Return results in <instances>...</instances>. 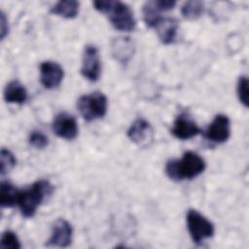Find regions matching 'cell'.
Masks as SVG:
<instances>
[{
  "label": "cell",
  "mask_w": 249,
  "mask_h": 249,
  "mask_svg": "<svg viewBox=\"0 0 249 249\" xmlns=\"http://www.w3.org/2000/svg\"><path fill=\"white\" fill-rule=\"evenodd\" d=\"M94 8L106 14L111 24L120 31H131L135 28L136 21L131 9L121 1L98 0L93 2Z\"/></svg>",
  "instance_id": "obj_3"
},
{
  "label": "cell",
  "mask_w": 249,
  "mask_h": 249,
  "mask_svg": "<svg viewBox=\"0 0 249 249\" xmlns=\"http://www.w3.org/2000/svg\"><path fill=\"white\" fill-rule=\"evenodd\" d=\"M200 132L201 130L197 124L185 114H181L176 117L171 128L173 136L181 140H188Z\"/></svg>",
  "instance_id": "obj_12"
},
{
  "label": "cell",
  "mask_w": 249,
  "mask_h": 249,
  "mask_svg": "<svg viewBox=\"0 0 249 249\" xmlns=\"http://www.w3.org/2000/svg\"><path fill=\"white\" fill-rule=\"evenodd\" d=\"M4 99L8 103L22 104L27 99V90L18 81H11L4 89Z\"/></svg>",
  "instance_id": "obj_14"
},
{
  "label": "cell",
  "mask_w": 249,
  "mask_h": 249,
  "mask_svg": "<svg viewBox=\"0 0 249 249\" xmlns=\"http://www.w3.org/2000/svg\"><path fill=\"white\" fill-rule=\"evenodd\" d=\"M203 12V3L197 0L187 1L182 5L181 14L187 19H196Z\"/></svg>",
  "instance_id": "obj_18"
},
{
  "label": "cell",
  "mask_w": 249,
  "mask_h": 249,
  "mask_svg": "<svg viewBox=\"0 0 249 249\" xmlns=\"http://www.w3.org/2000/svg\"><path fill=\"white\" fill-rule=\"evenodd\" d=\"M133 44L129 38H118L112 44L113 55L121 62H126L133 53Z\"/></svg>",
  "instance_id": "obj_15"
},
{
  "label": "cell",
  "mask_w": 249,
  "mask_h": 249,
  "mask_svg": "<svg viewBox=\"0 0 249 249\" xmlns=\"http://www.w3.org/2000/svg\"><path fill=\"white\" fill-rule=\"evenodd\" d=\"M79 12V3L75 0H61L51 8V13L65 18H73Z\"/></svg>",
  "instance_id": "obj_17"
},
{
  "label": "cell",
  "mask_w": 249,
  "mask_h": 249,
  "mask_svg": "<svg viewBox=\"0 0 249 249\" xmlns=\"http://www.w3.org/2000/svg\"><path fill=\"white\" fill-rule=\"evenodd\" d=\"M53 193V186L48 180H38L30 187L24 190H19L17 205L19 207L20 212L24 217H33L37 208L44 200L51 196Z\"/></svg>",
  "instance_id": "obj_2"
},
{
  "label": "cell",
  "mask_w": 249,
  "mask_h": 249,
  "mask_svg": "<svg viewBox=\"0 0 249 249\" xmlns=\"http://www.w3.org/2000/svg\"><path fill=\"white\" fill-rule=\"evenodd\" d=\"M16 162H17V160H16L14 154L5 148H2L1 153H0L1 175H4V174L8 173L9 171H11L15 167Z\"/></svg>",
  "instance_id": "obj_19"
},
{
  "label": "cell",
  "mask_w": 249,
  "mask_h": 249,
  "mask_svg": "<svg viewBox=\"0 0 249 249\" xmlns=\"http://www.w3.org/2000/svg\"><path fill=\"white\" fill-rule=\"evenodd\" d=\"M21 247L17 234L11 231H7L2 234L0 240V248L3 249H19Z\"/></svg>",
  "instance_id": "obj_20"
},
{
  "label": "cell",
  "mask_w": 249,
  "mask_h": 249,
  "mask_svg": "<svg viewBox=\"0 0 249 249\" xmlns=\"http://www.w3.org/2000/svg\"><path fill=\"white\" fill-rule=\"evenodd\" d=\"M236 90L239 101L245 107H248V78L246 76L239 77Z\"/></svg>",
  "instance_id": "obj_21"
},
{
  "label": "cell",
  "mask_w": 249,
  "mask_h": 249,
  "mask_svg": "<svg viewBox=\"0 0 249 249\" xmlns=\"http://www.w3.org/2000/svg\"><path fill=\"white\" fill-rule=\"evenodd\" d=\"M128 138L139 146H147L153 141V128L144 119H136L127 130Z\"/></svg>",
  "instance_id": "obj_10"
},
{
  "label": "cell",
  "mask_w": 249,
  "mask_h": 249,
  "mask_svg": "<svg viewBox=\"0 0 249 249\" xmlns=\"http://www.w3.org/2000/svg\"><path fill=\"white\" fill-rule=\"evenodd\" d=\"M204 160L196 153L188 151L179 160H170L165 164V173L171 180L181 181L193 179L205 169Z\"/></svg>",
  "instance_id": "obj_1"
},
{
  "label": "cell",
  "mask_w": 249,
  "mask_h": 249,
  "mask_svg": "<svg viewBox=\"0 0 249 249\" xmlns=\"http://www.w3.org/2000/svg\"><path fill=\"white\" fill-rule=\"evenodd\" d=\"M19 190L8 181H3L0 187V203L3 207H13L18 204Z\"/></svg>",
  "instance_id": "obj_16"
},
{
  "label": "cell",
  "mask_w": 249,
  "mask_h": 249,
  "mask_svg": "<svg viewBox=\"0 0 249 249\" xmlns=\"http://www.w3.org/2000/svg\"><path fill=\"white\" fill-rule=\"evenodd\" d=\"M231 134V123L226 115L219 114L215 116L207 129L204 131V137L214 143L220 144L226 142Z\"/></svg>",
  "instance_id": "obj_7"
},
{
  "label": "cell",
  "mask_w": 249,
  "mask_h": 249,
  "mask_svg": "<svg viewBox=\"0 0 249 249\" xmlns=\"http://www.w3.org/2000/svg\"><path fill=\"white\" fill-rule=\"evenodd\" d=\"M187 225L190 235L196 244H200L206 238L212 237L215 231L213 224L195 209L188 211Z\"/></svg>",
  "instance_id": "obj_5"
},
{
  "label": "cell",
  "mask_w": 249,
  "mask_h": 249,
  "mask_svg": "<svg viewBox=\"0 0 249 249\" xmlns=\"http://www.w3.org/2000/svg\"><path fill=\"white\" fill-rule=\"evenodd\" d=\"M29 143L36 149H44L49 144L48 137L41 131L34 130L29 135Z\"/></svg>",
  "instance_id": "obj_22"
},
{
  "label": "cell",
  "mask_w": 249,
  "mask_h": 249,
  "mask_svg": "<svg viewBox=\"0 0 249 249\" xmlns=\"http://www.w3.org/2000/svg\"><path fill=\"white\" fill-rule=\"evenodd\" d=\"M82 117L91 122L105 116L107 111V97L100 91L82 95L77 103Z\"/></svg>",
  "instance_id": "obj_4"
},
{
  "label": "cell",
  "mask_w": 249,
  "mask_h": 249,
  "mask_svg": "<svg viewBox=\"0 0 249 249\" xmlns=\"http://www.w3.org/2000/svg\"><path fill=\"white\" fill-rule=\"evenodd\" d=\"M53 130L58 137L72 140L78 134L77 121L72 115L68 113H59L53 119Z\"/></svg>",
  "instance_id": "obj_8"
},
{
  "label": "cell",
  "mask_w": 249,
  "mask_h": 249,
  "mask_svg": "<svg viewBox=\"0 0 249 249\" xmlns=\"http://www.w3.org/2000/svg\"><path fill=\"white\" fill-rule=\"evenodd\" d=\"M0 29H1L0 37L1 39H4L6 34L8 33V20L3 12H1V15H0Z\"/></svg>",
  "instance_id": "obj_23"
},
{
  "label": "cell",
  "mask_w": 249,
  "mask_h": 249,
  "mask_svg": "<svg viewBox=\"0 0 249 249\" xmlns=\"http://www.w3.org/2000/svg\"><path fill=\"white\" fill-rule=\"evenodd\" d=\"M155 29L161 43L168 45L173 43L176 38L178 21L173 18H161L155 26Z\"/></svg>",
  "instance_id": "obj_13"
},
{
  "label": "cell",
  "mask_w": 249,
  "mask_h": 249,
  "mask_svg": "<svg viewBox=\"0 0 249 249\" xmlns=\"http://www.w3.org/2000/svg\"><path fill=\"white\" fill-rule=\"evenodd\" d=\"M73 230L71 225L64 219H58L53 226L52 234L47 245L55 247H67L72 241Z\"/></svg>",
  "instance_id": "obj_11"
},
{
  "label": "cell",
  "mask_w": 249,
  "mask_h": 249,
  "mask_svg": "<svg viewBox=\"0 0 249 249\" xmlns=\"http://www.w3.org/2000/svg\"><path fill=\"white\" fill-rule=\"evenodd\" d=\"M82 75L89 81L95 82L99 79L101 73V62L98 50L93 45H87L82 59Z\"/></svg>",
  "instance_id": "obj_6"
},
{
  "label": "cell",
  "mask_w": 249,
  "mask_h": 249,
  "mask_svg": "<svg viewBox=\"0 0 249 249\" xmlns=\"http://www.w3.org/2000/svg\"><path fill=\"white\" fill-rule=\"evenodd\" d=\"M62 67L54 61H44L40 65V81L41 84L49 89L59 86L63 79Z\"/></svg>",
  "instance_id": "obj_9"
}]
</instances>
